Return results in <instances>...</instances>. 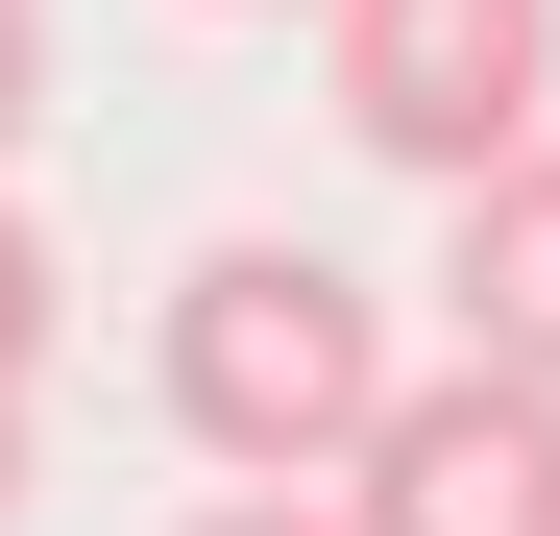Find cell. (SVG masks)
I'll use <instances>...</instances> for the list:
<instances>
[{
    "label": "cell",
    "instance_id": "obj_3",
    "mask_svg": "<svg viewBox=\"0 0 560 536\" xmlns=\"http://www.w3.org/2000/svg\"><path fill=\"white\" fill-rule=\"evenodd\" d=\"M341 536H560V391H488V366H415L341 464Z\"/></svg>",
    "mask_w": 560,
    "mask_h": 536
},
{
    "label": "cell",
    "instance_id": "obj_9",
    "mask_svg": "<svg viewBox=\"0 0 560 536\" xmlns=\"http://www.w3.org/2000/svg\"><path fill=\"white\" fill-rule=\"evenodd\" d=\"M220 25H268V0H220ZM293 25H341V0H293Z\"/></svg>",
    "mask_w": 560,
    "mask_h": 536
},
{
    "label": "cell",
    "instance_id": "obj_5",
    "mask_svg": "<svg viewBox=\"0 0 560 536\" xmlns=\"http://www.w3.org/2000/svg\"><path fill=\"white\" fill-rule=\"evenodd\" d=\"M49 317H73V268H49L25 196H0V391H49Z\"/></svg>",
    "mask_w": 560,
    "mask_h": 536
},
{
    "label": "cell",
    "instance_id": "obj_1",
    "mask_svg": "<svg viewBox=\"0 0 560 536\" xmlns=\"http://www.w3.org/2000/svg\"><path fill=\"white\" fill-rule=\"evenodd\" d=\"M147 391H171V439H196L220 488H341L365 415H390L415 366H390V293H365V268H317V244H196L171 317H147Z\"/></svg>",
    "mask_w": 560,
    "mask_h": 536
},
{
    "label": "cell",
    "instance_id": "obj_8",
    "mask_svg": "<svg viewBox=\"0 0 560 536\" xmlns=\"http://www.w3.org/2000/svg\"><path fill=\"white\" fill-rule=\"evenodd\" d=\"M0 512H25V391H0Z\"/></svg>",
    "mask_w": 560,
    "mask_h": 536
},
{
    "label": "cell",
    "instance_id": "obj_7",
    "mask_svg": "<svg viewBox=\"0 0 560 536\" xmlns=\"http://www.w3.org/2000/svg\"><path fill=\"white\" fill-rule=\"evenodd\" d=\"M171 536H341V512H317V488H196Z\"/></svg>",
    "mask_w": 560,
    "mask_h": 536
},
{
    "label": "cell",
    "instance_id": "obj_6",
    "mask_svg": "<svg viewBox=\"0 0 560 536\" xmlns=\"http://www.w3.org/2000/svg\"><path fill=\"white\" fill-rule=\"evenodd\" d=\"M25 123H49V0H0V171H25Z\"/></svg>",
    "mask_w": 560,
    "mask_h": 536
},
{
    "label": "cell",
    "instance_id": "obj_4",
    "mask_svg": "<svg viewBox=\"0 0 560 536\" xmlns=\"http://www.w3.org/2000/svg\"><path fill=\"white\" fill-rule=\"evenodd\" d=\"M439 293H463V366L488 391H560V147H512L488 196H439Z\"/></svg>",
    "mask_w": 560,
    "mask_h": 536
},
{
    "label": "cell",
    "instance_id": "obj_2",
    "mask_svg": "<svg viewBox=\"0 0 560 536\" xmlns=\"http://www.w3.org/2000/svg\"><path fill=\"white\" fill-rule=\"evenodd\" d=\"M317 73H341V147L415 196H488L512 147H560V0H341Z\"/></svg>",
    "mask_w": 560,
    "mask_h": 536
}]
</instances>
